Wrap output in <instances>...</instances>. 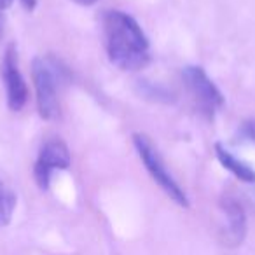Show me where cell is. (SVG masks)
I'll use <instances>...</instances> for the list:
<instances>
[{
    "instance_id": "obj_1",
    "label": "cell",
    "mask_w": 255,
    "mask_h": 255,
    "mask_svg": "<svg viewBox=\"0 0 255 255\" xmlns=\"http://www.w3.org/2000/svg\"><path fill=\"white\" fill-rule=\"evenodd\" d=\"M103 37L110 63L124 72H136L150 63L149 39L133 16L123 11L103 14Z\"/></svg>"
},
{
    "instance_id": "obj_2",
    "label": "cell",
    "mask_w": 255,
    "mask_h": 255,
    "mask_svg": "<svg viewBox=\"0 0 255 255\" xmlns=\"http://www.w3.org/2000/svg\"><path fill=\"white\" fill-rule=\"evenodd\" d=\"M65 68L56 58L39 56L32 63V77L37 95V109L39 116L46 121H51L60 112L58 103V88L65 81Z\"/></svg>"
},
{
    "instance_id": "obj_3",
    "label": "cell",
    "mask_w": 255,
    "mask_h": 255,
    "mask_svg": "<svg viewBox=\"0 0 255 255\" xmlns=\"http://www.w3.org/2000/svg\"><path fill=\"white\" fill-rule=\"evenodd\" d=\"M133 145H135L136 152H138L140 159H142L145 170L149 171V175L152 177V180L173 199L177 205L187 208L189 199L187 194L184 192V189L178 185V182L173 178V175L168 171L166 164H164L163 157H161L159 150L156 149V145L152 143V140L143 133H135L133 135Z\"/></svg>"
},
{
    "instance_id": "obj_4",
    "label": "cell",
    "mask_w": 255,
    "mask_h": 255,
    "mask_svg": "<svg viewBox=\"0 0 255 255\" xmlns=\"http://www.w3.org/2000/svg\"><path fill=\"white\" fill-rule=\"evenodd\" d=\"M182 79L187 88L189 95L192 96L196 107L205 114L206 117H213V114L224 105V96L220 89L213 84V81L208 77L201 67H185L182 72Z\"/></svg>"
},
{
    "instance_id": "obj_5",
    "label": "cell",
    "mask_w": 255,
    "mask_h": 255,
    "mask_svg": "<svg viewBox=\"0 0 255 255\" xmlns=\"http://www.w3.org/2000/svg\"><path fill=\"white\" fill-rule=\"evenodd\" d=\"M72 163L70 150L67 143L60 138H49L40 147L39 157L33 166V177L42 191L49 189L51 177L56 170H67Z\"/></svg>"
},
{
    "instance_id": "obj_6",
    "label": "cell",
    "mask_w": 255,
    "mask_h": 255,
    "mask_svg": "<svg viewBox=\"0 0 255 255\" xmlns=\"http://www.w3.org/2000/svg\"><path fill=\"white\" fill-rule=\"evenodd\" d=\"M0 77L5 86V96H7V107L12 112H19L26 105L28 100V88H26L25 77L21 75L18 63V53L14 44L5 47L2 65H0Z\"/></svg>"
},
{
    "instance_id": "obj_7",
    "label": "cell",
    "mask_w": 255,
    "mask_h": 255,
    "mask_svg": "<svg viewBox=\"0 0 255 255\" xmlns=\"http://www.w3.org/2000/svg\"><path fill=\"white\" fill-rule=\"evenodd\" d=\"M219 208L224 220L220 226V241L226 247H238L243 243L247 234V215L243 206L233 194H224Z\"/></svg>"
},
{
    "instance_id": "obj_8",
    "label": "cell",
    "mask_w": 255,
    "mask_h": 255,
    "mask_svg": "<svg viewBox=\"0 0 255 255\" xmlns=\"http://www.w3.org/2000/svg\"><path fill=\"white\" fill-rule=\"evenodd\" d=\"M215 154H217V159L220 161L226 170H229L234 177H238L241 182H247V184H254L255 182V170L254 168L248 166L245 161L238 159L234 154H231L226 147H222L220 143L215 145Z\"/></svg>"
},
{
    "instance_id": "obj_9",
    "label": "cell",
    "mask_w": 255,
    "mask_h": 255,
    "mask_svg": "<svg viewBox=\"0 0 255 255\" xmlns=\"http://www.w3.org/2000/svg\"><path fill=\"white\" fill-rule=\"evenodd\" d=\"M16 208V194L0 177V227H5L12 219Z\"/></svg>"
},
{
    "instance_id": "obj_10",
    "label": "cell",
    "mask_w": 255,
    "mask_h": 255,
    "mask_svg": "<svg viewBox=\"0 0 255 255\" xmlns=\"http://www.w3.org/2000/svg\"><path fill=\"white\" fill-rule=\"evenodd\" d=\"M245 133L248 135V138H252L255 142V121L247 123V126H245Z\"/></svg>"
},
{
    "instance_id": "obj_11",
    "label": "cell",
    "mask_w": 255,
    "mask_h": 255,
    "mask_svg": "<svg viewBox=\"0 0 255 255\" xmlns=\"http://www.w3.org/2000/svg\"><path fill=\"white\" fill-rule=\"evenodd\" d=\"M21 4L26 11H33L37 7V0H21Z\"/></svg>"
},
{
    "instance_id": "obj_12",
    "label": "cell",
    "mask_w": 255,
    "mask_h": 255,
    "mask_svg": "<svg viewBox=\"0 0 255 255\" xmlns=\"http://www.w3.org/2000/svg\"><path fill=\"white\" fill-rule=\"evenodd\" d=\"M72 2H75V4H79V5H86V7H88V5H95L98 0H72Z\"/></svg>"
},
{
    "instance_id": "obj_13",
    "label": "cell",
    "mask_w": 255,
    "mask_h": 255,
    "mask_svg": "<svg viewBox=\"0 0 255 255\" xmlns=\"http://www.w3.org/2000/svg\"><path fill=\"white\" fill-rule=\"evenodd\" d=\"M12 2H14V0H0V11H5V9H9L12 5Z\"/></svg>"
},
{
    "instance_id": "obj_14",
    "label": "cell",
    "mask_w": 255,
    "mask_h": 255,
    "mask_svg": "<svg viewBox=\"0 0 255 255\" xmlns=\"http://www.w3.org/2000/svg\"><path fill=\"white\" fill-rule=\"evenodd\" d=\"M0 32H2V19H0Z\"/></svg>"
}]
</instances>
